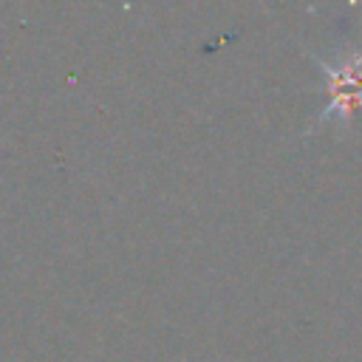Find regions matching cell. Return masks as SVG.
Returning <instances> with one entry per match:
<instances>
[{
	"label": "cell",
	"mask_w": 362,
	"mask_h": 362,
	"mask_svg": "<svg viewBox=\"0 0 362 362\" xmlns=\"http://www.w3.org/2000/svg\"><path fill=\"white\" fill-rule=\"evenodd\" d=\"M311 59L328 82V105L314 119V124L339 122L342 127H348L354 113H362V51L337 54L334 62L317 54H311Z\"/></svg>",
	"instance_id": "obj_1"
}]
</instances>
